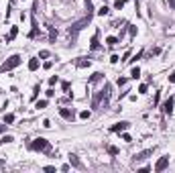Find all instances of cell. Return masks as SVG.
Here are the masks:
<instances>
[{"mask_svg":"<svg viewBox=\"0 0 175 173\" xmlns=\"http://www.w3.org/2000/svg\"><path fill=\"white\" fill-rule=\"evenodd\" d=\"M108 98H110V86L104 84V88L100 92H96V96L92 98V108H100V104L104 102V106L108 104Z\"/></svg>","mask_w":175,"mask_h":173,"instance_id":"obj_1","label":"cell"},{"mask_svg":"<svg viewBox=\"0 0 175 173\" xmlns=\"http://www.w3.org/2000/svg\"><path fill=\"white\" fill-rule=\"evenodd\" d=\"M21 55H10V57L6 59V61H2V65H0V73H6V71H12L14 67H18L21 65Z\"/></svg>","mask_w":175,"mask_h":173,"instance_id":"obj_2","label":"cell"},{"mask_svg":"<svg viewBox=\"0 0 175 173\" xmlns=\"http://www.w3.org/2000/svg\"><path fill=\"white\" fill-rule=\"evenodd\" d=\"M90 21H92V14H88V16H83L82 21H78V23H73V24H71V27H69V37H71V41L75 39V35L80 33L82 29H86V27L90 24Z\"/></svg>","mask_w":175,"mask_h":173,"instance_id":"obj_3","label":"cell"},{"mask_svg":"<svg viewBox=\"0 0 175 173\" xmlns=\"http://www.w3.org/2000/svg\"><path fill=\"white\" fill-rule=\"evenodd\" d=\"M33 151H41V153H49L51 151V145H49V140L47 138H43V137H39V138H35L31 145H29Z\"/></svg>","mask_w":175,"mask_h":173,"instance_id":"obj_4","label":"cell"},{"mask_svg":"<svg viewBox=\"0 0 175 173\" xmlns=\"http://www.w3.org/2000/svg\"><path fill=\"white\" fill-rule=\"evenodd\" d=\"M59 114H61V118H65V120H73L75 118V112H73V108H59Z\"/></svg>","mask_w":175,"mask_h":173,"instance_id":"obj_5","label":"cell"},{"mask_svg":"<svg viewBox=\"0 0 175 173\" xmlns=\"http://www.w3.org/2000/svg\"><path fill=\"white\" fill-rule=\"evenodd\" d=\"M167 165H169V157L165 155V157H161V159L157 161V165H155V171H157V173L165 171V169H167Z\"/></svg>","mask_w":175,"mask_h":173,"instance_id":"obj_6","label":"cell"},{"mask_svg":"<svg viewBox=\"0 0 175 173\" xmlns=\"http://www.w3.org/2000/svg\"><path fill=\"white\" fill-rule=\"evenodd\" d=\"M69 165H71V167H75V169H83V163L80 161V157L73 155V153L69 155Z\"/></svg>","mask_w":175,"mask_h":173,"instance_id":"obj_7","label":"cell"},{"mask_svg":"<svg viewBox=\"0 0 175 173\" xmlns=\"http://www.w3.org/2000/svg\"><path fill=\"white\" fill-rule=\"evenodd\" d=\"M130 126V122H126V120H122V122H116L114 126L110 128L112 132H122V130H126V128Z\"/></svg>","mask_w":175,"mask_h":173,"instance_id":"obj_8","label":"cell"},{"mask_svg":"<svg viewBox=\"0 0 175 173\" xmlns=\"http://www.w3.org/2000/svg\"><path fill=\"white\" fill-rule=\"evenodd\" d=\"M163 112L165 114H171L173 112V98H167L163 102Z\"/></svg>","mask_w":175,"mask_h":173,"instance_id":"obj_9","label":"cell"},{"mask_svg":"<svg viewBox=\"0 0 175 173\" xmlns=\"http://www.w3.org/2000/svg\"><path fill=\"white\" fill-rule=\"evenodd\" d=\"M102 80H104V75L100 71H96V73H92V78L88 80V86H94V84H98V81H102Z\"/></svg>","mask_w":175,"mask_h":173,"instance_id":"obj_10","label":"cell"},{"mask_svg":"<svg viewBox=\"0 0 175 173\" xmlns=\"http://www.w3.org/2000/svg\"><path fill=\"white\" fill-rule=\"evenodd\" d=\"M98 37H100V31H96V35L92 37V41H90V49H92V51L100 49V41H98Z\"/></svg>","mask_w":175,"mask_h":173,"instance_id":"obj_11","label":"cell"},{"mask_svg":"<svg viewBox=\"0 0 175 173\" xmlns=\"http://www.w3.org/2000/svg\"><path fill=\"white\" fill-rule=\"evenodd\" d=\"M149 155H153V149H147V151H143V153H139V155H134V163L137 161H145Z\"/></svg>","mask_w":175,"mask_h":173,"instance_id":"obj_12","label":"cell"},{"mask_svg":"<svg viewBox=\"0 0 175 173\" xmlns=\"http://www.w3.org/2000/svg\"><path fill=\"white\" fill-rule=\"evenodd\" d=\"M75 65H78L80 69H86V67H90V65H92V61H90V59H86V57H80L78 61H75Z\"/></svg>","mask_w":175,"mask_h":173,"instance_id":"obj_13","label":"cell"},{"mask_svg":"<svg viewBox=\"0 0 175 173\" xmlns=\"http://www.w3.org/2000/svg\"><path fill=\"white\" fill-rule=\"evenodd\" d=\"M29 69H31V71H37V69H39V59L37 57L29 59Z\"/></svg>","mask_w":175,"mask_h":173,"instance_id":"obj_14","label":"cell"},{"mask_svg":"<svg viewBox=\"0 0 175 173\" xmlns=\"http://www.w3.org/2000/svg\"><path fill=\"white\" fill-rule=\"evenodd\" d=\"M37 35H39V24H37V21L33 18V31L29 33V37H31V39H37Z\"/></svg>","mask_w":175,"mask_h":173,"instance_id":"obj_15","label":"cell"},{"mask_svg":"<svg viewBox=\"0 0 175 173\" xmlns=\"http://www.w3.org/2000/svg\"><path fill=\"white\" fill-rule=\"evenodd\" d=\"M16 35H18V27H10V33H8V37H6V41H12Z\"/></svg>","mask_w":175,"mask_h":173,"instance_id":"obj_16","label":"cell"},{"mask_svg":"<svg viewBox=\"0 0 175 173\" xmlns=\"http://www.w3.org/2000/svg\"><path fill=\"white\" fill-rule=\"evenodd\" d=\"M61 90H63V92H67V96H71V84L69 81H61Z\"/></svg>","mask_w":175,"mask_h":173,"instance_id":"obj_17","label":"cell"},{"mask_svg":"<svg viewBox=\"0 0 175 173\" xmlns=\"http://www.w3.org/2000/svg\"><path fill=\"white\" fill-rule=\"evenodd\" d=\"M130 78H132V80H139V78H140V69L139 67H132V69H130Z\"/></svg>","mask_w":175,"mask_h":173,"instance_id":"obj_18","label":"cell"},{"mask_svg":"<svg viewBox=\"0 0 175 173\" xmlns=\"http://www.w3.org/2000/svg\"><path fill=\"white\" fill-rule=\"evenodd\" d=\"M14 140V137H10V135H4V137L0 138V145H6V143H12Z\"/></svg>","mask_w":175,"mask_h":173,"instance_id":"obj_19","label":"cell"},{"mask_svg":"<svg viewBox=\"0 0 175 173\" xmlns=\"http://www.w3.org/2000/svg\"><path fill=\"white\" fill-rule=\"evenodd\" d=\"M55 39H57V31L53 27H49V41H55Z\"/></svg>","mask_w":175,"mask_h":173,"instance_id":"obj_20","label":"cell"},{"mask_svg":"<svg viewBox=\"0 0 175 173\" xmlns=\"http://www.w3.org/2000/svg\"><path fill=\"white\" fill-rule=\"evenodd\" d=\"M106 43H108L110 47H114L118 43V37H108V39H106Z\"/></svg>","mask_w":175,"mask_h":173,"instance_id":"obj_21","label":"cell"},{"mask_svg":"<svg viewBox=\"0 0 175 173\" xmlns=\"http://www.w3.org/2000/svg\"><path fill=\"white\" fill-rule=\"evenodd\" d=\"M108 12H110V8H108V6H102V8H100V10H98V14H100V16H106V14H108Z\"/></svg>","mask_w":175,"mask_h":173,"instance_id":"obj_22","label":"cell"},{"mask_svg":"<svg viewBox=\"0 0 175 173\" xmlns=\"http://www.w3.org/2000/svg\"><path fill=\"white\" fill-rule=\"evenodd\" d=\"M128 33H130V39H134V37H137V27L128 24Z\"/></svg>","mask_w":175,"mask_h":173,"instance_id":"obj_23","label":"cell"},{"mask_svg":"<svg viewBox=\"0 0 175 173\" xmlns=\"http://www.w3.org/2000/svg\"><path fill=\"white\" fill-rule=\"evenodd\" d=\"M4 122H6V124H12V122H14V114H6L4 116Z\"/></svg>","mask_w":175,"mask_h":173,"instance_id":"obj_24","label":"cell"},{"mask_svg":"<svg viewBox=\"0 0 175 173\" xmlns=\"http://www.w3.org/2000/svg\"><path fill=\"white\" fill-rule=\"evenodd\" d=\"M106 151H108L110 155H118V149H116V147H112V145H108V147H106Z\"/></svg>","mask_w":175,"mask_h":173,"instance_id":"obj_25","label":"cell"},{"mask_svg":"<svg viewBox=\"0 0 175 173\" xmlns=\"http://www.w3.org/2000/svg\"><path fill=\"white\" fill-rule=\"evenodd\" d=\"M80 118H82V120H88V118H90V110H82V112H80Z\"/></svg>","mask_w":175,"mask_h":173,"instance_id":"obj_26","label":"cell"},{"mask_svg":"<svg viewBox=\"0 0 175 173\" xmlns=\"http://www.w3.org/2000/svg\"><path fill=\"white\" fill-rule=\"evenodd\" d=\"M35 108H39V110H41V108H47V100H39V102L35 104Z\"/></svg>","mask_w":175,"mask_h":173,"instance_id":"obj_27","label":"cell"},{"mask_svg":"<svg viewBox=\"0 0 175 173\" xmlns=\"http://www.w3.org/2000/svg\"><path fill=\"white\" fill-rule=\"evenodd\" d=\"M122 6H124V0H116V2H114V8H116V10H120Z\"/></svg>","mask_w":175,"mask_h":173,"instance_id":"obj_28","label":"cell"},{"mask_svg":"<svg viewBox=\"0 0 175 173\" xmlns=\"http://www.w3.org/2000/svg\"><path fill=\"white\" fill-rule=\"evenodd\" d=\"M147 90H149L147 84H140V86H139V94H147Z\"/></svg>","mask_w":175,"mask_h":173,"instance_id":"obj_29","label":"cell"},{"mask_svg":"<svg viewBox=\"0 0 175 173\" xmlns=\"http://www.w3.org/2000/svg\"><path fill=\"white\" fill-rule=\"evenodd\" d=\"M140 57H143V51H139V53H137V55H134L132 59H128V61H130V63H134V61H139Z\"/></svg>","mask_w":175,"mask_h":173,"instance_id":"obj_30","label":"cell"},{"mask_svg":"<svg viewBox=\"0 0 175 173\" xmlns=\"http://www.w3.org/2000/svg\"><path fill=\"white\" fill-rule=\"evenodd\" d=\"M57 75H53V78H49V86H55V84H57Z\"/></svg>","mask_w":175,"mask_h":173,"instance_id":"obj_31","label":"cell"},{"mask_svg":"<svg viewBox=\"0 0 175 173\" xmlns=\"http://www.w3.org/2000/svg\"><path fill=\"white\" fill-rule=\"evenodd\" d=\"M39 92H41V90H39V86H35V88H33V98H37Z\"/></svg>","mask_w":175,"mask_h":173,"instance_id":"obj_32","label":"cell"},{"mask_svg":"<svg viewBox=\"0 0 175 173\" xmlns=\"http://www.w3.org/2000/svg\"><path fill=\"white\" fill-rule=\"evenodd\" d=\"M51 96H55V90H53V88H49V90H47V98H51Z\"/></svg>","mask_w":175,"mask_h":173,"instance_id":"obj_33","label":"cell"},{"mask_svg":"<svg viewBox=\"0 0 175 173\" xmlns=\"http://www.w3.org/2000/svg\"><path fill=\"white\" fill-rule=\"evenodd\" d=\"M39 57H41V59H45V57H49V51H41V53H39Z\"/></svg>","mask_w":175,"mask_h":173,"instance_id":"obj_34","label":"cell"},{"mask_svg":"<svg viewBox=\"0 0 175 173\" xmlns=\"http://www.w3.org/2000/svg\"><path fill=\"white\" fill-rule=\"evenodd\" d=\"M126 84V78H118V86H124Z\"/></svg>","mask_w":175,"mask_h":173,"instance_id":"obj_35","label":"cell"},{"mask_svg":"<svg viewBox=\"0 0 175 173\" xmlns=\"http://www.w3.org/2000/svg\"><path fill=\"white\" fill-rule=\"evenodd\" d=\"M45 171H47V173H53V171H55V167H51V165H47V167H45Z\"/></svg>","mask_w":175,"mask_h":173,"instance_id":"obj_36","label":"cell"},{"mask_svg":"<svg viewBox=\"0 0 175 173\" xmlns=\"http://www.w3.org/2000/svg\"><path fill=\"white\" fill-rule=\"evenodd\" d=\"M118 59H120L118 55H112V57H110V61H112V63H118Z\"/></svg>","mask_w":175,"mask_h":173,"instance_id":"obj_37","label":"cell"},{"mask_svg":"<svg viewBox=\"0 0 175 173\" xmlns=\"http://www.w3.org/2000/svg\"><path fill=\"white\" fill-rule=\"evenodd\" d=\"M169 81H171V84H175V71L171 73V75H169Z\"/></svg>","mask_w":175,"mask_h":173,"instance_id":"obj_38","label":"cell"},{"mask_svg":"<svg viewBox=\"0 0 175 173\" xmlns=\"http://www.w3.org/2000/svg\"><path fill=\"white\" fill-rule=\"evenodd\" d=\"M4 130H6V122H4V124H0V135H2Z\"/></svg>","mask_w":175,"mask_h":173,"instance_id":"obj_39","label":"cell"},{"mask_svg":"<svg viewBox=\"0 0 175 173\" xmlns=\"http://www.w3.org/2000/svg\"><path fill=\"white\" fill-rule=\"evenodd\" d=\"M169 6H171V8H175V0H169Z\"/></svg>","mask_w":175,"mask_h":173,"instance_id":"obj_40","label":"cell"},{"mask_svg":"<svg viewBox=\"0 0 175 173\" xmlns=\"http://www.w3.org/2000/svg\"><path fill=\"white\" fill-rule=\"evenodd\" d=\"M134 6H137V12H139V0H134Z\"/></svg>","mask_w":175,"mask_h":173,"instance_id":"obj_41","label":"cell"},{"mask_svg":"<svg viewBox=\"0 0 175 173\" xmlns=\"http://www.w3.org/2000/svg\"><path fill=\"white\" fill-rule=\"evenodd\" d=\"M10 2H14V0H10Z\"/></svg>","mask_w":175,"mask_h":173,"instance_id":"obj_42","label":"cell"}]
</instances>
